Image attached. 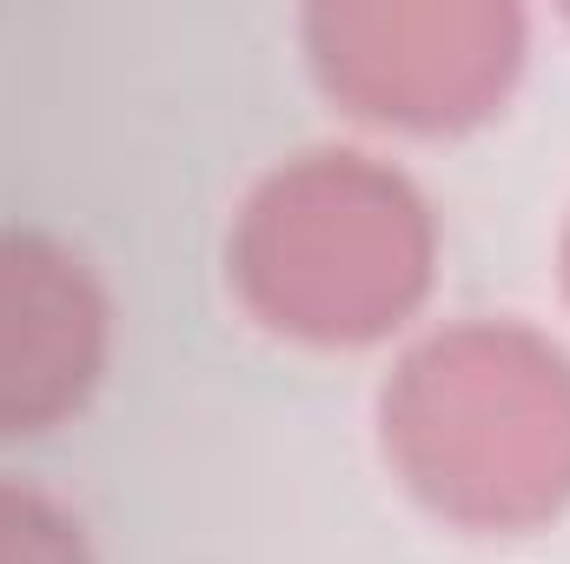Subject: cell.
<instances>
[{
    "mask_svg": "<svg viewBox=\"0 0 570 564\" xmlns=\"http://www.w3.org/2000/svg\"><path fill=\"white\" fill-rule=\"evenodd\" d=\"M392 478L464 538H531L570 512V352L524 319H451L379 386Z\"/></svg>",
    "mask_w": 570,
    "mask_h": 564,
    "instance_id": "obj_1",
    "label": "cell"
},
{
    "mask_svg": "<svg viewBox=\"0 0 570 564\" xmlns=\"http://www.w3.org/2000/svg\"><path fill=\"white\" fill-rule=\"evenodd\" d=\"M524 33L531 20L518 7H312L305 60L372 127L464 134L518 87Z\"/></svg>",
    "mask_w": 570,
    "mask_h": 564,
    "instance_id": "obj_3",
    "label": "cell"
},
{
    "mask_svg": "<svg viewBox=\"0 0 570 564\" xmlns=\"http://www.w3.org/2000/svg\"><path fill=\"white\" fill-rule=\"evenodd\" d=\"M114 366V292L53 233L0 226V438L80 419Z\"/></svg>",
    "mask_w": 570,
    "mask_h": 564,
    "instance_id": "obj_4",
    "label": "cell"
},
{
    "mask_svg": "<svg viewBox=\"0 0 570 564\" xmlns=\"http://www.w3.org/2000/svg\"><path fill=\"white\" fill-rule=\"evenodd\" d=\"M558 266H564V299H570V226H564V246H558Z\"/></svg>",
    "mask_w": 570,
    "mask_h": 564,
    "instance_id": "obj_6",
    "label": "cell"
},
{
    "mask_svg": "<svg viewBox=\"0 0 570 564\" xmlns=\"http://www.w3.org/2000/svg\"><path fill=\"white\" fill-rule=\"evenodd\" d=\"M0 564H100L87 525L40 485L0 471Z\"/></svg>",
    "mask_w": 570,
    "mask_h": 564,
    "instance_id": "obj_5",
    "label": "cell"
},
{
    "mask_svg": "<svg viewBox=\"0 0 570 564\" xmlns=\"http://www.w3.org/2000/svg\"><path fill=\"white\" fill-rule=\"evenodd\" d=\"M226 273L266 332L312 352H365L425 312L438 213L405 166L365 146H312L246 193Z\"/></svg>",
    "mask_w": 570,
    "mask_h": 564,
    "instance_id": "obj_2",
    "label": "cell"
}]
</instances>
